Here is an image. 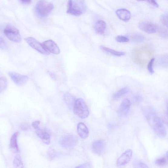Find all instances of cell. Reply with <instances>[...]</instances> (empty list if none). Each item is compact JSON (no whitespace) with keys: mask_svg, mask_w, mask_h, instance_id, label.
Here are the masks:
<instances>
[{"mask_svg":"<svg viewBox=\"0 0 168 168\" xmlns=\"http://www.w3.org/2000/svg\"><path fill=\"white\" fill-rule=\"evenodd\" d=\"M54 8V5L51 3L45 0H40L37 4L36 10L40 16L45 17L51 13Z\"/></svg>","mask_w":168,"mask_h":168,"instance_id":"1","label":"cell"},{"mask_svg":"<svg viewBox=\"0 0 168 168\" xmlns=\"http://www.w3.org/2000/svg\"><path fill=\"white\" fill-rule=\"evenodd\" d=\"M74 113L81 119L87 118L89 114L88 107L84 101L80 98L77 100L73 107Z\"/></svg>","mask_w":168,"mask_h":168,"instance_id":"2","label":"cell"},{"mask_svg":"<svg viewBox=\"0 0 168 168\" xmlns=\"http://www.w3.org/2000/svg\"><path fill=\"white\" fill-rule=\"evenodd\" d=\"M4 34L11 41L16 43L20 42L21 41L20 33L18 29L14 26H7L4 30Z\"/></svg>","mask_w":168,"mask_h":168,"instance_id":"3","label":"cell"},{"mask_svg":"<svg viewBox=\"0 0 168 168\" xmlns=\"http://www.w3.org/2000/svg\"><path fill=\"white\" fill-rule=\"evenodd\" d=\"M152 127L159 137L161 138H163L165 137L166 134L165 128L161 120L159 117H154L152 122Z\"/></svg>","mask_w":168,"mask_h":168,"instance_id":"4","label":"cell"},{"mask_svg":"<svg viewBox=\"0 0 168 168\" xmlns=\"http://www.w3.org/2000/svg\"><path fill=\"white\" fill-rule=\"evenodd\" d=\"M27 43L34 49L39 53L45 55H48L50 53L44 48L42 44L33 37L27 38L25 39Z\"/></svg>","mask_w":168,"mask_h":168,"instance_id":"5","label":"cell"},{"mask_svg":"<svg viewBox=\"0 0 168 168\" xmlns=\"http://www.w3.org/2000/svg\"><path fill=\"white\" fill-rule=\"evenodd\" d=\"M76 136L73 135H66L62 138L60 141L61 146L65 149H69L75 147L77 142Z\"/></svg>","mask_w":168,"mask_h":168,"instance_id":"6","label":"cell"},{"mask_svg":"<svg viewBox=\"0 0 168 168\" xmlns=\"http://www.w3.org/2000/svg\"><path fill=\"white\" fill-rule=\"evenodd\" d=\"M8 75L12 80L15 84L18 85H24L28 80V77L27 76L21 75L17 73L9 72Z\"/></svg>","mask_w":168,"mask_h":168,"instance_id":"7","label":"cell"},{"mask_svg":"<svg viewBox=\"0 0 168 168\" xmlns=\"http://www.w3.org/2000/svg\"><path fill=\"white\" fill-rule=\"evenodd\" d=\"M67 13L74 16H78L83 13V11L77 3L73 2L72 0H69Z\"/></svg>","mask_w":168,"mask_h":168,"instance_id":"8","label":"cell"},{"mask_svg":"<svg viewBox=\"0 0 168 168\" xmlns=\"http://www.w3.org/2000/svg\"><path fill=\"white\" fill-rule=\"evenodd\" d=\"M44 48L49 53L55 54L60 53V49L58 45L52 40L46 41L42 43Z\"/></svg>","mask_w":168,"mask_h":168,"instance_id":"9","label":"cell"},{"mask_svg":"<svg viewBox=\"0 0 168 168\" xmlns=\"http://www.w3.org/2000/svg\"><path fill=\"white\" fill-rule=\"evenodd\" d=\"M94 152L97 155H101L104 154L106 147L105 143L103 140H97L94 142L92 145Z\"/></svg>","mask_w":168,"mask_h":168,"instance_id":"10","label":"cell"},{"mask_svg":"<svg viewBox=\"0 0 168 168\" xmlns=\"http://www.w3.org/2000/svg\"><path fill=\"white\" fill-rule=\"evenodd\" d=\"M132 154V151L131 150H128L125 151L117 160V165L121 166L126 165L130 161Z\"/></svg>","mask_w":168,"mask_h":168,"instance_id":"11","label":"cell"},{"mask_svg":"<svg viewBox=\"0 0 168 168\" xmlns=\"http://www.w3.org/2000/svg\"><path fill=\"white\" fill-rule=\"evenodd\" d=\"M139 28L148 34L155 33L157 31L156 26L152 23L148 22H143L139 23Z\"/></svg>","mask_w":168,"mask_h":168,"instance_id":"12","label":"cell"},{"mask_svg":"<svg viewBox=\"0 0 168 168\" xmlns=\"http://www.w3.org/2000/svg\"><path fill=\"white\" fill-rule=\"evenodd\" d=\"M130 101L128 99L124 100L121 103L119 111V114L120 116H127L131 106Z\"/></svg>","mask_w":168,"mask_h":168,"instance_id":"13","label":"cell"},{"mask_svg":"<svg viewBox=\"0 0 168 168\" xmlns=\"http://www.w3.org/2000/svg\"><path fill=\"white\" fill-rule=\"evenodd\" d=\"M35 132L38 137L40 138L44 143L49 144L50 143L51 136L49 133L42 130L40 128L35 130Z\"/></svg>","mask_w":168,"mask_h":168,"instance_id":"14","label":"cell"},{"mask_svg":"<svg viewBox=\"0 0 168 168\" xmlns=\"http://www.w3.org/2000/svg\"><path fill=\"white\" fill-rule=\"evenodd\" d=\"M116 14L120 20L124 21H127L131 18V13L127 9L117 10L116 11Z\"/></svg>","mask_w":168,"mask_h":168,"instance_id":"15","label":"cell"},{"mask_svg":"<svg viewBox=\"0 0 168 168\" xmlns=\"http://www.w3.org/2000/svg\"><path fill=\"white\" fill-rule=\"evenodd\" d=\"M77 131L78 134L81 138L85 139L88 137L89 135L88 129L84 124L80 123L78 124Z\"/></svg>","mask_w":168,"mask_h":168,"instance_id":"16","label":"cell"},{"mask_svg":"<svg viewBox=\"0 0 168 168\" xmlns=\"http://www.w3.org/2000/svg\"><path fill=\"white\" fill-rule=\"evenodd\" d=\"M19 132H16L12 136L10 139V147L15 152H19V149L17 143V137Z\"/></svg>","mask_w":168,"mask_h":168,"instance_id":"17","label":"cell"},{"mask_svg":"<svg viewBox=\"0 0 168 168\" xmlns=\"http://www.w3.org/2000/svg\"><path fill=\"white\" fill-rule=\"evenodd\" d=\"M106 28V23L102 20L97 21L96 23L94 26V29L96 33L99 35L104 34Z\"/></svg>","mask_w":168,"mask_h":168,"instance_id":"18","label":"cell"},{"mask_svg":"<svg viewBox=\"0 0 168 168\" xmlns=\"http://www.w3.org/2000/svg\"><path fill=\"white\" fill-rule=\"evenodd\" d=\"M100 48L103 51L112 54V55L120 57L125 55V53L123 52L117 51L114 50L106 47L104 46L101 45L100 46Z\"/></svg>","mask_w":168,"mask_h":168,"instance_id":"19","label":"cell"},{"mask_svg":"<svg viewBox=\"0 0 168 168\" xmlns=\"http://www.w3.org/2000/svg\"><path fill=\"white\" fill-rule=\"evenodd\" d=\"M64 99L65 102L69 108H72L74 107L76 100L71 94L66 93L64 96Z\"/></svg>","mask_w":168,"mask_h":168,"instance_id":"20","label":"cell"},{"mask_svg":"<svg viewBox=\"0 0 168 168\" xmlns=\"http://www.w3.org/2000/svg\"><path fill=\"white\" fill-rule=\"evenodd\" d=\"M130 89L127 87L122 88L114 94L113 95V98L115 100L118 99L128 93Z\"/></svg>","mask_w":168,"mask_h":168,"instance_id":"21","label":"cell"},{"mask_svg":"<svg viewBox=\"0 0 168 168\" xmlns=\"http://www.w3.org/2000/svg\"><path fill=\"white\" fill-rule=\"evenodd\" d=\"M13 167L15 168H23V165L21 156L19 155H17L14 158Z\"/></svg>","mask_w":168,"mask_h":168,"instance_id":"22","label":"cell"},{"mask_svg":"<svg viewBox=\"0 0 168 168\" xmlns=\"http://www.w3.org/2000/svg\"><path fill=\"white\" fill-rule=\"evenodd\" d=\"M57 155L56 152L53 148L50 147L47 152V156L49 161H52L55 158Z\"/></svg>","mask_w":168,"mask_h":168,"instance_id":"23","label":"cell"},{"mask_svg":"<svg viewBox=\"0 0 168 168\" xmlns=\"http://www.w3.org/2000/svg\"><path fill=\"white\" fill-rule=\"evenodd\" d=\"M0 83L1 92L2 93L5 90L7 87L8 82L6 78L4 77H1Z\"/></svg>","mask_w":168,"mask_h":168,"instance_id":"24","label":"cell"},{"mask_svg":"<svg viewBox=\"0 0 168 168\" xmlns=\"http://www.w3.org/2000/svg\"><path fill=\"white\" fill-rule=\"evenodd\" d=\"M160 21L162 24L168 28V15H163L160 17Z\"/></svg>","mask_w":168,"mask_h":168,"instance_id":"25","label":"cell"},{"mask_svg":"<svg viewBox=\"0 0 168 168\" xmlns=\"http://www.w3.org/2000/svg\"><path fill=\"white\" fill-rule=\"evenodd\" d=\"M154 61V58H152L147 66L148 70L151 74H153L154 72L153 69V65Z\"/></svg>","mask_w":168,"mask_h":168,"instance_id":"26","label":"cell"},{"mask_svg":"<svg viewBox=\"0 0 168 168\" xmlns=\"http://www.w3.org/2000/svg\"><path fill=\"white\" fill-rule=\"evenodd\" d=\"M167 161L165 158H163L156 160V164L159 166H164L166 165Z\"/></svg>","mask_w":168,"mask_h":168,"instance_id":"27","label":"cell"},{"mask_svg":"<svg viewBox=\"0 0 168 168\" xmlns=\"http://www.w3.org/2000/svg\"><path fill=\"white\" fill-rule=\"evenodd\" d=\"M116 40L117 42L121 43L127 42L129 41L127 37L123 36H117L116 38Z\"/></svg>","mask_w":168,"mask_h":168,"instance_id":"28","label":"cell"},{"mask_svg":"<svg viewBox=\"0 0 168 168\" xmlns=\"http://www.w3.org/2000/svg\"><path fill=\"white\" fill-rule=\"evenodd\" d=\"M30 127L29 124L27 123L22 124L19 126V128H20L21 130L23 131L28 130L29 129Z\"/></svg>","mask_w":168,"mask_h":168,"instance_id":"29","label":"cell"},{"mask_svg":"<svg viewBox=\"0 0 168 168\" xmlns=\"http://www.w3.org/2000/svg\"><path fill=\"white\" fill-rule=\"evenodd\" d=\"M0 46L2 50H6L7 49L6 44L4 40L2 38L0 39Z\"/></svg>","mask_w":168,"mask_h":168,"instance_id":"30","label":"cell"},{"mask_svg":"<svg viewBox=\"0 0 168 168\" xmlns=\"http://www.w3.org/2000/svg\"><path fill=\"white\" fill-rule=\"evenodd\" d=\"M135 167L137 168H148V167L146 164L143 163L139 162L137 163L135 165Z\"/></svg>","mask_w":168,"mask_h":168,"instance_id":"31","label":"cell"},{"mask_svg":"<svg viewBox=\"0 0 168 168\" xmlns=\"http://www.w3.org/2000/svg\"><path fill=\"white\" fill-rule=\"evenodd\" d=\"M41 123L40 121H35L33 122L32 124V126L35 129V130L40 128L39 125Z\"/></svg>","mask_w":168,"mask_h":168,"instance_id":"32","label":"cell"},{"mask_svg":"<svg viewBox=\"0 0 168 168\" xmlns=\"http://www.w3.org/2000/svg\"><path fill=\"white\" fill-rule=\"evenodd\" d=\"M148 3L156 7H158L159 6L158 4L157 3V2H156V0H150Z\"/></svg>","mask_w":168,"mask_h":168,"instance_id":"33","label":"cell"},{"mask_svg":"<svg viewBox=\"0 0 168 168\" xmlns=\"http://www.w3.org/2000/svg\"><path fill=\"white\" fill-rule=\"evenodd\" d=\"M21 2L25 4L28 5L31 3L32 0H20Z\"/></svg>","mask_w":168,"mask_h":168,"instance_id":"34","label":"cell"},{"mask_svg":"<svg viewBox=\"0 0 168 168\" xmlns=\"http://www.w3.org/2000/svg\"><path fill=\"white\" fill-rule=\"evenodd\" d=\"M134 99L136 101H139L142 100V97L141 96L139 95H137L134 96Z\"/></svg>","mask_w":168,"mask_h":168,"instance_id":"35","label":"cell"},{"mask_svg":"<svg viewBox=\"0 0 168 168\" xmlns=\"http://www.w3.org/2000/svg\"><path fill=\"white\" fill-rule=\"evenodd\" d=\"M88 166V164H83V165H81L80 166H78L77 167H81V168H83V167H87Z\"/></svg>","mask_w":168,"mask_h":168,"instance_id":"36","label":"cell"},{"mask_svg":"<svg viewBox=\"0 0 168 168\" xmlns=\"http://www.w3.org/2000/svg\"><path fill=\"white\" fill-rule=\"evenodd\" d=\"M137 1L138 2H143V1H146L148 3V2H150V0H137Z\"/></svg>","mask_w":168,"mask_h":168,"instance_id":"37","label":"cell"},{"mask_svg":"<svg viewBox=\"0 0 168 168\" xmlns=\"http://www.w3.org/2000/svg\"><path fill=\"white\" fill-rule=\"evenodd\" d=\"M166 157L168 161V151L166 152Z\"/></svg>","mask_w":168,"mask_h":168,"instance_id":"38","label":"cell"}]
</instances>
